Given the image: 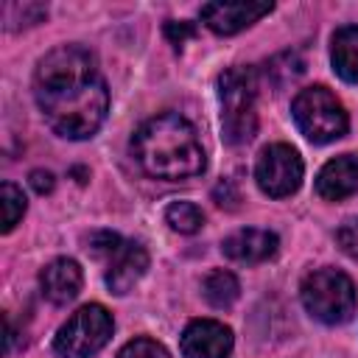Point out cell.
Here are the masks:
<instances>
[{"instance_id": "obj_1", "label": "cell", "mask_w": 358, "mask_h": 358, "mask_svg": "<svg viewBox=\"0 0 358 358\" xmlns=\"http://www.w3.org/2000/svg\"><path fill=\"white\" fill-rule=\"evenodd\" d=\"M34 98L48 126L67 140L92 137L109 109V90L95 56L81 45H59L34 73Z\"/></svg>"}, {"instance_id": "obj_2", "label": "cell", "mask_w": 358, "mask_h": 358, "mask_svg": "<svg viewBox=\"0 0 358 358\" xmlns=\"http://www.w3.org/2000/svg\"><path fill=\"white\" fill-rule=\"evenodd\" d=\"M131 154L154 179H190L204 171V148L193 123L176 112L145 120L131 137Z\"/></svg>"}, {"instance_id": "obj_3", "label": "cell", "mask_w": 358, "mask_h": 358, "mask_svg": "<svg viewBox=\"0 0 358 358\" xmlns=\"http://www.w3.org/2000/svg\"><path fill=\"white\" fill-rule=\"evenodd\" d=\"M221 129L229 145H243L257 131V73L252 67H229L218 78Z\"/></svg>"}, {"instance_id": "obj_4", "label": "cell", "mask_w": 358, "mask_h": 358, "mask_svg": "<svg viewBox=\"0 0 358 358\" xmlns=\"http://www.w3.org/2000/svg\"><path fill=\"white\" fill-rule=\"evenodd\" d=\"M299 294L305 310L324 324H341L355 313V285L338 268L310 271L302 280Z\"/></svg>"}, {"instance_id": "obj_5", "label": "cell", "mask_w": 358, "mask_h": 358, "mask_svg": "<svg viewBox=\"0 0 358 358\" xmlns=\"http://www.w3.org/2000/svg\"><path fill=\"white\" fill-rule=\"evenodd\" d=\"M291 115L296 129L310 140V143H333L347 134L350 117L341 106V101L327 90V87H308L299 90Z\"/></svg>"}, {"instance_id": "obj_6", "label": "cell", "mask_w": 358, "mask_h": 358, "mask_svg": "<svg viewBox=\"0 0 358 358\" xmlns=\"http://www.w3.org/2000/svg\"><path fill=\"white\" fill-rule=\"evenodd\" d=\"M112 327V313L103 305H84L59 327L53 350L62 358H92L109 341Z\"/></svg>"}, {"instance_id": "obj_7", "label": "cell", "mask_w": 358, "mask_h": 358, "mask_svg": "<svg viewBox=\"0 0 358 358\" xmlns=\"http://www.w3.org/2000/svg\"><path fill=\"white\" fill-rule=\"evenodd\" d=\"M302 157L288 143H271L257 154L255 182L271 199H285L302 185Z\"/></svg>"}, {"instance_id": "obj_8", "label": "cell", "mask_w": 358, "mask_h": 358, "mask_svg": "<svg viewBox=\"0 0 358 358\" xmlns=\"http://www.w3.org/2000/svg\"><path fill=\"white\" fill-rule=\"evenodd\" d=\"M232 330L215 319H193L182 330V355L185 358H229Z\"/></svg>"}, {"instance_id": "obj_9", "label": "cell", "mask_w": 358, "mask_h": 358, "mask_svg": "<svg viewBox=\"0 0 358 358\" xmlns=\"http://www.w3.org/2000/svg\"><path fill=\"white\" fill-rule=\"evenodd\" d=\"M271 8V3H207L201 6V20L213 34L232 36L266 17Z\"/></svg>"}, {"instance_id": "obj_10", "label": "cell", "mask_w": 358, "mask_h": 358, "mask_svg": "<svg viewBox=\"0 0 358 358\" xmlns=\"http://www.w3.org/2000/svg\"><path fill=\"white\" fill-rule=\"evenodd\" d=\"M145 268H148V252L137 241H123L109 255L106 285L112 288V294H129L134 282L145 274Z\"/></svg>"}, {"instance_id": "obj_11", "label": "cell", "mask_w": 358, "mask_h": 358, "mask_svg": "<svg viewBox=\"0 0 358 358\" xmlns=\"http://www.w3.org/2000/svg\"><path fill=\"white\" fill-rule=\"evenodd\" d=\"M277 246H280V238L274 232L249 227V229H238L229 238H224L221 252L235 263H263L274 257Z\"/></svg>"}, {"instance_id": "obj_12", "label": "cell", "mask_w": 358, "mask_h": 358, "mask_svg": "<svg viewBox=\"0 0 358 358\" xmlns=\"http://www.w3.org/2000/svg\"><path fill=\"white\" fill-rule=\"evenodd\" d=\"M81 282H84L81 266H78L76 260H70V257H56V260H50V263L42 268V274H39L42 294H45V299H50L53 305H67V302H73V299L78 296V291H81Z\"/></svg>"}, {"instance_id": "obj_13", "label": "cell", "mask_w": 358, "mask_h": 358, "mask_svg": "<svg viewBox=\"0 0 358 358\" xmlns=\"http://www.w3.org/2000/svg\"><path fill=\"white\" fill-rule=\"evenodd\" d=\"M358 190V157L355 154H341L330 162L316 176V193L327 201H341Z\"/></svg>"}, {"instance_id": "obj_14", "label": "cell", "mask_w": 358, "mask_h": 358, "mask_svg": "<svg viewBox=\"0 0 358 358\" xmlns=\"http://www.w3.org/2000/svg\"><path fill=\"white\" fill-rule=\"evenodd\" d=\"M330 59H333V70L344 81L350 84L358 81V25H341L333 34Z\"/></svg>"}, {"instance_id": "obj_15", "label": "cell", "mask_w": 358, "mask_h": 358, "mask_svg": "<svg viewBox=\"0 0 358 358\" xmlns=\"http://www.w3.org/2000/svg\"><path fill=\"white\" fill-rule=\"evenodd\" d=\"M201 291H204V299L213 305V308H229L238 294H241V282L232 271H224V268H215L204 277L201 282Z\"/></svg>"}, {"instance_id": "obj_16", "label": "cell", "mask_w": 358, "mask_h": 358, "mask_svg": "<svg viewBox=\"0 0 358 358\" xmlns=\"http://www.w3.org/2000/svg\"><path fill=\"white\" fill-rule=\"evenodd\" d=\"M165 221L171 224V229L182 232V235H193V232L201 229L204 213H201L193 201H173V204L165 210Z\"/></svg>"}, {"instance_id": "obj_17", "label": "cell", "mask_w": 358, "mask_h": 358, "mask_svg": "<svg viewBox=\"0 0 358 358\" xmlns=\"http://www.w3.org/2000/svg\"><path fill=\"white\" fill-rule=\"evenodd\" d=\"M0 201H3V232H11L25 213V196L14 182H3Z\"/></svg>"}, {"instance_id": "obj_18", "label": "cell", "mask_w": 358, "mask_h": 358, "mask_svg": "<svg viewBox=\"0 0 358 358\" xmlns=\"http://www.w3.org/2000/svg\"><path fill=\"white\" fill-rule=\"evenodd\" d=\"M117 358H171V352L151 338H134L117 352Z\"/></svg>"}, {"instance_id": "obj_19", "label": "cell", "mask_w": 358, "mask_h": 358, "mask_svg": "<svg viewBox=\"0 0 358 358\" xmlns=\"http://www.w3.org/2000/svg\"><path fill=\"white\" fill-rule=\"evenodd\" d=\"M336 241H338V246H341L344 255H350V257L358 260V218L344 221L338 227V232H336Z\"/></svg>"}, {"instance_id": "obj_20", "label": "cell", "mask_w": 358, "mask_h": 358, "mask_svg": "<svg viewBox=\"0 0 358 358\" xmlns=\"http://www.w3.org/2000/svg\"><path fill=\"white\" fill-rule=\"evenodd\" d=\"M193 34H196V25H193V22H185V20H182V22H176V20H168V22H165V36H168V42H171L176 50H182V45H185Z\"/></svg>"}, {"instance_id": "obj_21", "label": "cell", "mask_w": 358, "mask_h": 358, "mask_svg": "<svg viewBox=\"0 0 358 358\" xmlns=\"http://www.w3.org/2000/svg\"><path fill=\"white\" fill-rule=\"evenodd\" d=\"M28 179H31V187H34L36 193H42V196L53 190V173H50V171H42V168H39V171H31Z\"/></svg>"}]
</instances>
